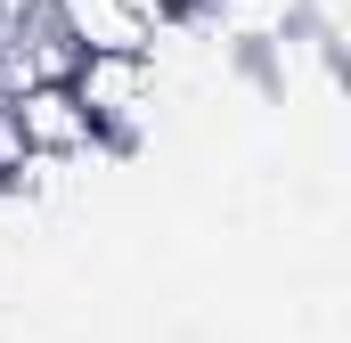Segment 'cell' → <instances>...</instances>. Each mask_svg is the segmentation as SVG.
Masks as SVG:
<instances>
[{"label": "cell", "instance_id": "6da1fadb", "mask_svg": "<svg viewBox=\"0 0 351 343\" xmlns=\"http://www.w3.org/2000/svg\"><path fill=\"white\" fill-rule=\"evenodd\" d=\"M74 98L98 131V156H131L147 139V115H156V58H82Z\"/></svg>", "mask_w": 351, "mask_h": 343}, {"label": "cell", "instance_id": "7a4b0ae2", "mask_svg": "<svg viewBox=\"0 0 351 343\" xmlns=\"http://www.w3.org/2000/svg\"><path fill=\"white\" fill-rule=\"evenodd\" d=\"M8 123L33 156H58V164H90L98 156V131H90L74 82H41V90H16L8 98Z\"/></svg>", "mask_w": 351, "mask_h": 343}]
</instances>
